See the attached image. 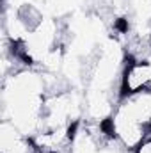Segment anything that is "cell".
Wrapping results in <instances>:
<instances>
[{"instance_id":"obj_1","label":"cell","mask_w":151,"mask_h":153,"mask_svg":"<svg viewBox=\"0 0 151 153\" xmlns=\"http://www.w3.org/2000/svg\"><path fill=\"white\" fill-rule=\"evenodd\" d=\"M50 93L48 73L39 68H21L2 78V119L14 123L27 135L41 128L43 109Z\"/></svg>"},{"instance_id":"obj_2","label":"cell","mask_w":151,"mask_h":153,"mask_svg":"<svg viewBox=\"0 0 151 153\" xmlns=\"http://www.w3.org/2000/svg\"><path fill=\"white\" fill-rule=\"evenodd\" d=\"M148 91H151V59H126L119 84V100Z\"/></svg>"},{"instance_id":"obj_3","label":"cell","mask_w":151,"mask_h":153,"mask_svg":"<svg viewBox=\"0 0 151 153\" xmlns=\"http://www.w3.org/2000/svg\"><path fill=\"white\" fill-rule=\"evenodd\" d=\"M30 135L21 132L14 123L2 119L0 123V153H36Z\"/></svg>"},{"instance_id":"obj_4","label":"cell","mask_w":151,"mask_h":153,"mask_svg":"<svg viewBox=\"0 0 151 153\" xmlns=\"http://www.w3.org/2000/svg\"><path fill=\"white\" fill-rule=\"evenodd\" d=\"M132 153H151V135L146 137V139H144Z\"/></svg>"},{"instance_id":"obj_5","label":"cell","mask_w":151,"mask_h":153,"mask_svg":"<svg viewBox=\"0 0 151 153\" xmlns=\"http://www.w3.org/2000/svg\"><path fill=\"white\" fill-rule=\"evenodd\" d=\"M36 153H70V150H36Z\"/></svg>"}]
</instances>
